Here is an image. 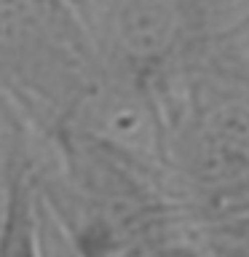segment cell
I'll list each match as a JSON object with an SVG mask.
<instances>
[{"label": "cell", "mask_w": 249, "mask_h": 257, "mask_svg": "<svg viewBox=\"0 0 249 257\" xmlns=\"http://www.w3.org/2000/svg\"><path fill=\"white\" fill-rule=\"evenodd\" d=\"M209 225L217 228L220 233H225L233 244H238L249 254V209L225 214V217H220V220H209Z\"/></svg>", "instance_id": "8992f818"}, {"label": "cell", "mask_w": 249, "mask_h": 257, "mask_svg": "<svg viewBox=\"0 0 249 257\" xmlns=\"http://www.w3.org/2000/svg\"><path fill=\"white\" fill-rule=\"evenodd\" d=\"M35 214H38V238H40V254L43 257H80L72 244L64 238V233L56 228V222L43 212V206L35 198Z\"/></svg>", "instance_id": "5b68a950"}, {"label": "cell", "mask_w": 249, "mask_h": 257, "mask_svg": "<svg viewBox=\"0 0 249 257\" xmlns=\"http://www.w3.org/2000/svg\"><path fill=\"white\" fill-rule=\"evenodd\" d=\"M30 150L32 140H22L8 161L6 190L0 201V257H43L30 177Z\"/></svg>", "instance_id": "3957f363"}, {"label": "cell", "mask_w": 249, "mask_h": 257, "mask_svg": "<svg viewBox=\"0 0 249 257\" xmlns=\"http://www.w3.org/2000/svg\"><path fill=\"white\" fill-rule=\"evenodd\" d=\"M150 257H249L209 222L185 217L158 241Z\"/></svg>", "instance_id": "277c9868"}, {"label": "cell", "mask_w": 249, "mask_h": 257, "mask_svg": "<svg viewBox=\"0 0 249 257\" xmlns=\"http://www.w3.org/2000/svg\"><path fill=\"white\" fill-rule=\"evenodd\" d=\"M102 78L72 0H0V123L43 142L75 120Z\"/></svg>", "instance_id": "6da1fadb"}, {"label": "cell", "mask_w": 249, "mask_h": 257, "mask_svg": "<svg viewBox=\"0 0 249 257\" xmlns=\"http://www.w3.org/2000/svg\"><path fill=\"white\" fill-rule=\"evenodd\" d=\"M104 75L158 96L220 38L249 19V0H72Z\"/></svg>", "instance_id": "7a4b0ae2"}]
</instances>
